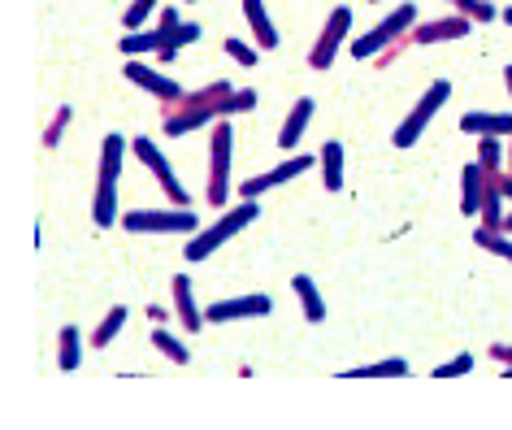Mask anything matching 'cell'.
Listing matches in <instances>:
<instances>
[{
    "label": "cell",
    "mask_w": 512,
    "mask_h": 430,
    "mask_svg": "<svg viewBox=\"0 0 512 430\" xmlns=\"http://www.w3.org/2000/svg\"><path fill=\"white\" fill-rule=\"evenodd\" d=\"M256 96L252 87H235L230 96L222 100H213V105H165L161 109V131L170 135V139H183L191 131H204V126H213V122H222V118H235V113H248L256 109Z\"/></svg>",
    "instance_id": "6da1fadb"
},
{
    "label": "cell",
    "mask_w": 512,
    "mask_h": 430,
    "mask_svg": "<svg viewBox=\"0 0 512 430\" xmlns=\"http://www.w3.org/2000/svg\"><path fill=\"white\" fill-rule=\"evenodd\" d=\"M126 139L122 135H105L100 139V166H96V196H92V222L100 231H109L118 222V174H122V157H126Z\"/></svg>",
    "instance_id": "7a4b0ae2"
},
{
    "label": "cell",
    "mask_w": 512,
    "mask_h": 430,
    "mask_svg": "<svg viewBox=\"0 0 512 430\" xmlns=\"http://www.w3.org/2000/svg\"><path fill=\"white\" fill-rule=\"evenodd\" d=\"M256 218H261V205H256V200H243V205L222 209V218H217L213 226H204V231H196V239H187L183 257L187 261H209L213 252L226 244V239H235L239 231H248Z\"/></svg>",
    "instance_id": "3957f363"
},
{
    "label": "cell",
    "mask_w": 512,
    "mask_h": 430,
    "mask_svg": "<svg viewBox=\"0 0 512 430\" xmlns=\"http://www.w3.org/2000/svg\"><path fill=\"white\" fill-rule=\"evenodd\" d=\"M230 153H235V131H230V118L209 126V187H204V200L213 209H226L230 200Z\"/></svg>",
    "instance_id": "277c9868"
},
{
    "label": "cell",
    "mask_w": 512,
    "mask_h": 430,
    "mask_svg": "<svg viewBox=\"0 0 512 430\" xmlns=\"http://www.w3.org/2000/svg\"><path fill=\"white\" fill-rule=\"evenodd\" d=\"M413 27H417V5H408V0H404V5H395L374 31H365L361 40H352V57L356 61H374L378 53H387L395 40L413 35Z\"/></svg>",
    "instance_id": "5b68a950"
},
{
    "label": "cell",
    "mask_w": 512,
    "mask_h": 430,
    "mask_svg": "<svg viewBox=\"0 0 512 430\" xmlns=\"http://www.w3.org/2000/svg\"><path fill=\"white\" fill-rule=\"evenodd\" d=\"M122 226L131 235H196L200 222L191 209H131L122 213Z\"/></svg>",
    "instance_id": "8992f818"
},
{
    "label": "cell",
    "mask_w": 512,
    "mask_h": 430,
    "mask_svg": "<svg viewBox=\"0 0 512 430\" xmlns=\"http://www.w3.org/2000/svg\"><path fill=\"white\" fill-rule=\"evenodd\" d=\"M447 100H452V83H447V79H434L426 92H421V100L413 105V113H408V118L395 126L391 144H395V148H413L417 139H421V131H426V126L434 122V113H439Z\"/></svg>",
    "instance_id": "52a82bcc"
},
{
    "label": "cell",
    "mask_w": 512,
    "mask_h": 430,
    "mask_svg": "<svg viewBox=\"0 0 512 430\" xmlns=\"http://www.w3.org/2000/svg\"><path fill=\"white\" fill-rule=\"evenodd\" d=\"M131 153L144 161V170H152V179L161 183V192H165V200H170V205H178V209H187V205H191V192L174 179L170 161H165V153H161L157 144H152L148 135H135V139H131Z\"/></svg>",
    "instance_id": "ba28073f"
},
{
    "label": "cell",
    "mask_w": 512,
    "mask_h": 430,
    "mask_svg": "<svg viewBox=\"0 0 512 430\" xmlns=\"http://www.w3.org/2000/svg\"><path fill=\"white\" fill-rule=\"evenodd\" d=\"M348 31H352V9L348 5L330 9L322 35H317V44L309 48V70H330V66H335V57H339L343 40H348Z\"/></svg>",
    "instance_id": "9c48e42d"
},
{
    "label": "cell",
    "mask_w": 512,
    "mask_h": 430,
    "mask_svg": "<svg viewBox=\"0 0 512 430\" xmlns=\"http://www.w3.org/2000/svg\"><path fill=\"white\" fill-rule=\"evenodd\" d=\"M178 27H183V18H178V9H161L157 31L139 27V31H126V35H122V57H148V53H161L165 44H174Z\"/></svg>",
    "instance_id": "30bf717a"
},
{
    "label": "cell",
    "mask_w": 512,
    "mask_h": 430,
    "mask_svg": "<svg viewBox=\"0 0 512 430\" xmlns=\"http://www.w3.org/2000/svg\"><path fill=\"white\" fill-rule=\"evenodd\" d=\"M274 313V300L265 292H252V296H226V300H213L204 309V322L209 326H226V322H243V318H270Z\"/></svg>",
    "instance_id": "8fae6325"
},
{
    "label": "cell",
    "mask_w": 512,
    "mask_h": 430,
    "mask_svg": "<svg viewBox=\"0 0 512 430\" xmlns=\"http://www.w3.org/2000/svg\"><path fill=\"white\" fill-rule=\"evenodd\" d=\"M317 166V157H287L283 166H274V170H265V174H252V179H243L239 183V196L243 200H261L265 192H274V187H283V183H291V179H300L304 170H313Z\"/></svg>",
    "instance_id": "7c38bea8"
},
{
    "label": "cell",
    "mask_w": 512,
    "mask_h": 430,
    "mask_svg": "<svg viewBox=\"0 0 512 430\" xmlns=\"http://www.w3.org/2000/svg\"><path fill=\"white\" fill-rule=\"evenodd\" d=\"M122 74H126V79H131L135 87H144V92H148V96H157V100H161V105H165V100H178V96H183V92H187V87H183V83H178V79H170V74H161V70H152V66H144V61H139V57H126V66H122Z\"/></svg>",
    "instance_id": "4fadbf2b"
},
{
    "label": "cell",
    "mask_w": 512,
    "mask_h": 430,
    "mask_svg": "<svg viewBox=\"0 0 512 430\" xmlns=\"http://www.w3.org/2000/svg\"><path fill=\"white\" fill-rule=\"evenodd\" d=\"M473 31V22L465 18V14H447V18H430V22H417L413 27V35H408V40H413L417 48H426V44H447V40H465V35Z\"/></svg>",
    "instance_id": "5bb4252c"
},
{
    "label": "cell",
    "mask_w": 512,
    "mask_h": 430,
    "mask_svg": "<svg viewBox=\"0 0 512 430\" xmlns=\"http://www.w3.org/2000/svg\"><path fill=\"white\" fill-rule=\"evenodd\" d=\"M170 292H174V313H178V326H183V335H200L209 322H204V309L196 305L191 278L187 274H174L170 278Z\"/></svg>",
    "instance_id": "9a60e30c"
},
{
    "label": "cell",
    "mask_w": 512,
    "mask_h": 430,
    "mask_svg": "<svg viewBox=\"0 0 512 430\" xmlns=\"http://www.w3.org/2000/svg\"><path fill=\"white\" fill-rule=\"evenodd\" d=\"M313 96H300L296 105H291V113H287V122H283V131H278V148L283 153H291V148L304 139V131H309V122H313Z\"/></svg>",
    "instance_id": "2e32d148"
},
{
    "label": "cell",
    "mask_w": 512,
    "mask_h": 430,
    "mask_svg": "<svg viewBox=\"0 0 512 430\" xmlns=\"http://www.w3.org/2000/svg\"><path fill=\"white\" fill-rule=\"evenodd\" d=\"M243 5V18H248V31H252V40L256 48H278V31H274V18L265 14V0H239Z\"/></svg>",
    "instance_id": "e0dca14e"
},
{
    "label": "cell",
    "mask_w": 512,
    "mask_h": 430,
    "mask_svg": "<svg viewBox=\"0 0 512 430\" xmlns=\"http://www.w3.org/2000/svg\"><path fill=\"white\" fill-rule=\"evenodd\" d=\"M317 170H322V183L326 192H343V179H348V166H343V144L339 139H326L322 148H317Z\"/></svg>",
    "instance_id": "ac0fdd59"
},
{
    "label": "cell",
    "mask_w": 512,
    "mask_h": 430,
    "mask_svg": "<svg viewBox=\"0 0 512 430\" xmlns=\"http://www.w3.org/2000/svg\"><path fill=\"white\" fill-rule=\"evenodd\" d=\"M460 131L465 135H512V113H482V109H473L460 118Z\"/></svg>",
    "instance_id": "d6986e66"
},
{
    "label": "cell",
    "mask_w": 512,
    "mask_h": 430,
    "mask_svg": "<svg viewBox=\"0 0 512 430\" xmlns=\"http://www.w3.org/2000/svg\"><path fill=\"white\" fill-rule=\"evenodd\" d=\"M482 187H486V170L478 166V161L460 170V213L478 218V209H482Z\"/></svg>",
    "instance_id": "ffe728a7"
},
{
    "label": "cell",
    "mask_w": 512,
    "mask_h": 430,
    "mask_svg": "<svg viewBox=\"0 0 512 430\" xmlns=\"http://www.w3.org/2000/svg\"><path fill=\"white\" fill-rule=\"evenodd\" d=\"M291 292H296L300 305H304V322H313V326L326 322V300H322V292H317V283H313L309 274H296V278H291Z\"/></svg>",
    "instance_id": "44dd1931"
},
{
    "label": "cell",
    "mask_w": 512,
    "mask_h": 430,
    "mask_svg": "<svg viewBox=\"0 0 512 430\" xmlns=\"http://www.w3.org/2000/svg\"><path fill=\"white\" fill-rule=\"evenodd\" d=\"M83 344H87V339L79 335V326H61V331H57V365H61L66 374L79 370V361H83Z\"/></svg>",
    "instance_id": "7402d4cb"
},
{
    "label": "cell",
    "mask_w": 512,
    "mask_h": 430,
    "mask_svg": "<svg viewBox=\"0 0 512 430\" xmlns=\"http://www.w3.org/2000/svg\"><path fill=\"white\" fill-rule=\"evenodd\" d=\"M126 318H131V309H126V305H113V309L105 313V318H100V326H96V331H92V339H87V344H92V348H109V344H113V339H118V335H122V326H126Z\"/></svg>",
    "instance_id": "603a6c76"
},
{
    "label": "cell",
    "mask_w": 512,
    "mask_h": 430,
    "mask_svg": "<svg viewBox=\"0 0 512 430\" xmlns=\"http://www.w3.org/2000/svg\"><path fill=\"white\" fill-rule=\"evenodd\" d=\"M339 378H408V361L404 357H387L374 365H356V370H343Z\"/></svg>",
    "instance_id": "cb8c5ba5"
},
{
    "label": "cell",
    "mask_w": 512,
    "mask_h": 430,
    "mask_svg": "<svg viewBox=\"0 0 512 430\" xmlns=\"http://www.w3.org/2000/svg\"><path fill=\"white\" fill-rule=\"evenodd\" d=\"M473 244H478L482 252H491V257H504L512 265V235L508 231H491V226H478L473 231Z\"/></svg>",
    "instance_id": "d4e9b609"
},
{
    "label": "cell",
    "mask_w": 512,
    "mask_h": 430,
    "mask_svg": "<svg viewBox=\"0 0 512 430\" xmlns=\"http://www.w3.org/2000/svg\"><path fill=\"white\" fill-rule=\"evenodd\" d=\"M148 344L157 348L165 361H174V365H187V361H191V348H187V344H178V339H174L170 331H165V326H157V331H152Z\"/></svg>",
    "instance_id": "484cf974"
},
{
    "label": "cell",
    "mask_w": 512,
    "mask_h": 430,
    "mask_svg": "<svg viewBox=\"0 0 512 430\" xmlns=\"http://www.w3.org/2000/svg\"><path fill=\"white\" fill-rule=\"evenodd\" d=\"M508 144H499V135H478V166L482 170H504Z\"/></svg>",
    "instance_id": "4316f807"
},
{
    "label": "cell",
    "mask_w": 512,
    "mask_h": 430,
    "mask_svg": "<svg viewBox=\"0 0 512 430\" xmlns=\"http://www.w3.org/2000/svg\"><path fill=\"white\" fill-rule=\"evenodd\" d=\"M70 122H74V109H70V105H61V109L53 113V118H48L44 139H40L48 153H53V148H61V139H66V131H70Z\"/></svg>",
    "instance_id": "83f0119b"
},
{
    "label": "cell",
    "mask_w": 512,
    "mask_h": 430,
    "mask_svg": "<svg viewBox=\"0 0 512 430\" xmlns=\"http://www.w3.org/2000/svg\"><path fill=\"white\" fill-rule=\"evenodd\" d=\"M447 5H452L456 14H465L473 27H478V22H495L499 18V9L491 5V0H447Z\"/></svg>",
    "instance_id": "f1b7e54d"
},
{
    "label": "cell",
    "mask_w": 512,
    "mask_h": 430,
    "mask_svg": "<svg viewBox=\"0 0 512 430\" xmlns=\"http://www.w3.org/2000/svg\"><path fill=\"white\" fill-rule=\"evenodd\" d=\"M200 35H204V27H200V22H183V27H178V35H174V44H165L161 48V61H165V66H170V61L178 57V48H187V44H196L200 40Z\"/></svg>",
    "instance_id": "f546056e"
},
{
    "label": "cell",
    "mask_w": 512,
    "mask_h": 430,
    "mask_svg": "<svg viewBox=\"0 0 512 430\" xmlns=\"http://www.w3.org/2000/svg\"><path fill=\"white\" fill-rule=\"evenodd\" d=\"M148 14H157V0H131V9L122 14V27H126V31H139Z\"/></svg>",
    "instance_id": "4dcf8cb0"
},
{
    "label": "cell",
    "mask_w": 512,
    "mask_h": 430,
    "mask_svg": "<svg viewBox=\"0 0 512 430\" xmlns=\"http://www.w3.org/2000/svg\"><path fill=\"white\" fill-rule=\"evenodd\" d=\"M226 57H235L239 66H256V61H261V48L243 44V40H226Z\"/></svg>",
    "instance_id": "1f68e13d"
},
{
    "label": "cell",
    "mask_w": 512,
    "mask_h": 430,
    "mask_svg": "<svg viewBox=\"0 0 512 430\" xmlns=\"http://www.w3.org/2000/svg\"><path fill=\"white\" fill-rule=\"evenodd\" d=\"M469 370H473V357H469V352H460V357L434 365V378H460V374H469Z\"/></svg>",
    "instance_id": "d6a6232c"
},
{
    "label": "cell",
    "mask_w": 512,
    "mask_h": 430,
    "mask_svg": "<svg viewBox=\"0 0 512 430\" xmlns=\"http://www.w3.org/2000/svg\"><path fill=\"white\" fill-rule=\"evenodd\" d=\"M491 361H499L504 370H512V344H491Z\"/></svg>",
    "instance_id": "836d02e7"
},
{
    "label": "cell",
    "mask_w": 512,
    "mask_h": 430,
    "mask_svg": "<svg viewBox=\"0 0 512 430\" xmlns=\"http://www.w3.org/2000/svg\"><path fill=\"white\" fill-rule=\"evenodd\" d=\"M144 313H148V322H152V326H165V322H170V313H174V309H165V305H148Z\"/></svg>",
    "instance_id": "e575fe53"
},
{
    "label": "cell",
    "mask_w": 512,
    "mask_h": 430,
    "mask_svg": "<svg viewBox=\"0 0 512 430\" xmlns=\"http://www.w3.org/2000/svg\"><path fill=\"white\" fill-rule=\"evenodd\" d=\"M504 170L512 174V135H508V161H504Z\"/></svg>",
    "instance_id": "d590c367"
},
{
    "label": "cell",
    "mask_w": 512,
    "mask_h": 430,
    "mask_svg": "<svg viewBox=\"0 0 512 430\" xmlns=\"http://www.w3.org/2000/svg\"><path fill=\"white\" fill-rule=\"evenodd\" d=\"M504 83H508V96H512V66H504Z\"/></svg>",
    "instance_id": "8d00e7d4"
},
{
    "label": "cell",
    "mask_w": 512,
    "mask_h": 430,
    "mask_svg": "<svg viewBox=\"0 0 512 430\" xmlns=\"http://www.w3.org/2000/svg\"><path fill=\"white\" fill-rule=\"evenodd\" d=\"M504 231H508V235H512V209H508V213H504Z\"/></svg>",
    "instance_id": "74e56055"
},
{
    "label": "cell",
    "mask_w": 512,
    "mask_h": 430,
    "mask_svg": "<svg viewBox=\"0 0 512 430\" xmlns=\"http://www.w3.org/2000/svg\"><path fill=\"white\" fill-rule=\"evenodd\" d=\"M499 18H504V22H508V27H512V5H508V9H504V14H499Z\"/></svg>",
    "instance_id": "f35d334b"
},
{
    "label": "cell",
    "mask_w": 512,
    "mask_h": 430,
    "mask_svg": "<svg viewBox=\"0 0 512 430\" xmlns=\"http://www.w3.org/2000/svg\"><path fill=\"white\" fill-rule=\"evenodd\" d=\"M374 5H378V0H374Z\"/></svg>",
    "instance_id": "ab89813d"
},
{
    "label": "cell",
    "mask_w": 512,
    "mask_h": 430,
    "mask_svg": "<svg viewBox=\"0 0 512 430\" xmlns=\"http://www.w3.org/2000/svg\"><path fill=\"white\" fill-rule=\"evenodd\" d=\"M187 5H191V0H187Z\"/></svg>",
    "instance_id": "60d3db41"
}]
</instances>
